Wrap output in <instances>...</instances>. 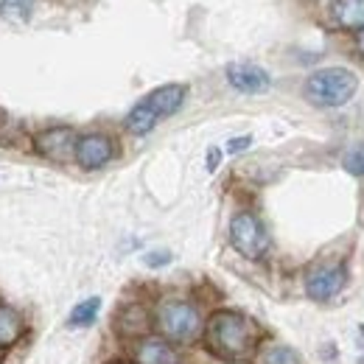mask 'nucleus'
<instances>
[{
  "label": "nucleus",
  "instance_id": "17",
  "mask_svg": "<svg viewBox=\"0 0 364 364\" xmlns=\"http://www.w3.org/2000/svg\"><path fill=\"white\" fill-rule=\"evenodd\" d=\"M264 364H300V356L291 348H272L264 356Z\"/></svg>",
  "mask_w": 364,
  "mask_h": 364
},
{
  "label": "nucleus",
  "instance_id": "8",
  "mask_svg": "<svg viewBox=\"0 0 364 364\" xmlns=\"http://www.w3.org/2000/svg\"><path fill=\"white\" fill-rule=\"evenodd\" d=\"M228 82L241 92H267L269 90V73L250 62H235L228 68Z\"/></svg>",
  "mask_w": 364,
  "mask_h": 364
},
{
  "label": "nucleus",
  "instance_id": "7",
  "mask_svg": "<svg viewBox=\"0 0 364 364\" xmlns=\"http://www.w3.org/2000/svg\"><path fill=\"white\" fill-rule=\"evenodd\" d=\"M37 149L50 157V160H68L70 154H76V132L70 127H53V129H46L43 135H37Z\"/></svg>",
  "mask_w": 364,
  "mask_h": 364
},
{
  "label": "nucleus",
  "instance_id": "19",
  "mask_svg": "<svg viewBox=\"0 0 364 364\" xmlns=\"http://www.w3.org/2000/svg\"><path fill=\"white\" fill-rule=\"evenodd\" d=\"M250 143H252V137H250V135L232 137V140H230V146H228V151H230V154H235V151H244V149H247Z\"/></svg>",
  "mask_w": 364,
  "mask_h": 364
},
{
  "label": "nucleus",
  "instance_id": "12",
  "mask_svg": "<svg viewBox=\"0 0 364 364\" xmlns=\"http://www.w3.org/2000/svg\"><path fill=\"white\" fill-rule=\"evenodd\" d=\"M23 328H26L23 317L14 309H9V306L0 303V348H11L23 336Z\"/></svg>",
  "mask_w": 364,
  "mask_h": 364
},
{
  "label": "nucleus",
  "instance_id": "16",
  "mask_svg": "<svg viewBox=\"0 0 364 364\" xmlns=\"http://www.w3.org/2000/svg\"><path fill=\"white\" fill-rule=\"evenodd\" d=\"M342 166H345V171H348V174H353V177H364V143L353 146L350 151H345Z\"/></svg>",
  "mask_w": 364,
  "mask_h": 364
},
{
  "label": "nucleus",
  "instance_id": "4",
  "mask_svg": "<svg viewBox=\"0 0 364 364\" xmlns=\"http://www.w3.org/2000/svg\"><path fill=\"white\" fill-rule=\"evenodd\" d=\"M230 241L244 258H252V261L264 258L269 250V235L252 213H238L230 222Z\"/></svg>",
  "mask_w": 364,
  "mask_h": 364
},
{
  "label": "nucleus",
  "instance_id": "20",
  "mask_svg": "<svg viewBox=\"0 0 364 364\" xmlns=\"http://www.w3.org/2000/svg\"><path fill=\"white\" fill-rule=\"evenodd\" d=\"M219 163H222V151H219V149H210V151H208V171H216Z\"/></svg>",
  "mask_w": 364,
  "mask_h": 364
},
{
  "label": "nucleus",
  "instance_id": "11",
  "mask_svg": "<svg viewBox=\"0 0 364 364\" xmlns=\"http://www.w3.org/2000/svg\"><path fill=\"white\" fill-rule=\"evenodd\" d=\"M331 14L342 28H364V0H333Z\"/></svg>",
  "mask_w": 364,
  "mask_h": 364
},
{
  "label": "nucleus",
  "instance_id": "21",
  "mask_svg": "<svg viewBox=\"0 0 364 364\" xmlns=\"http://www.w3.org/2000/svg\"><path fill=\"white\" fill-rule=\"evenodd\" d=\"M356 46H359V50L364 53V28L359 31V37H356Z\"/></svg>",
  "mask_w": 364,
  "mask_h": 364
},
{
  "label": "nucleus",
  "instance_id": "18",
  "mask_svg": "<svg viewBox=\"0 0 364 364\" xmlns=\"http://www.w3.org/2000/svg\"><path fill=\"white\" fill-rule=\"evenodd\" d=\"M168 261H171L168 252H149V255H146V264H149V267H166Z\"/></svg>",
  "mask_w": 364,
  "mask_h": 364
},
{
  "label": "nucleus",
  "instance_id": "14",
  "mask_svg": "<svg viewBox=\"0 0 364 364\" xmlns=\"http://www.w3.org/2000/svg\"><path fill=\"white\" fill-rule=\"evenodd\" d=\"M34 0H0V14L9 23H26L31 17Z\"/></svg>",
  "mask_w": 364,
  "mask_h": 364
},
{
  "label": "nucleus",
  "instance_id": "13",
  "mask_svg": "<svg viewBox=\"0 0 364 364\" xmlns=\"http://www.w3.org/2000/svg\"><path fill=\"white\" fill-rule=\"evenodd\" d=\"M154 127H157V118L146 109V104H143V101L135 104V107H132V112L127 115V129H129L132 135H149Z\"/></svg>",
  "mask_w": 364,
  "mask_h": 364
},
{
  "label": "nucleus",
  "instance_id": "2",
  "mask_svg": "<svg viewBox=\"0 0 364 364\" xmlns=\"http://www.w3.org/2000/svg\"><path fill=\"white\" fill-rule=\"evenodd\" d=\"M356 90H359V79L348 68H322L306 82V98L322 109L345 107L356 95Z\"/></svg>",
  "mask_w": 364,
  "mask_h": 364
},
{
  "label": "nucleus",
  "instance_id": "9",
  "mask_svg": "<svg viewBox=\"0 0 364 364\" xmlns=\"http://www.w3.org/2000/svg\"><path fill=\"white\" fill-rule=\"evenodd\" d=\"M182 101H185V87H182V85H163V87L151 90L146 98H143L146 109H149L157 121L174 115V112L182 107Z\"/></svg>",
  "mask_w": 364,
  "mask_h": 364
},
{
  "label": "nucleus",
  "instance_id": "15",
  "mask_svg": "<svg viewBox=\"0 0 364 364\" xmlns=\"http://www.w3.org/2000/svg\"><path fill=\"white\" fill-rule=\"evenodd\" d=\"M98 309H101V300L98 297H90V300H85V303H79L73 311H70V325L73 328H87V325H92L95 322V317H98Z\"/></svg>",
  "mask_w": 364,
  "mask_h": 364
},
{
  "label": "nucleus",
  "instance_id": "22",
  "mask_svg": "<svg viewBox=\"0 0 364 364\" xmlns=\"http://www.w3.org/2000/svg\"><path fill=\"white\" fill-rule=\"evenodd\" d=\"M0 124H3V112H0Z\"/></svg>",
  "mask_w": 364,
  "mask_h": 364
},
{
  "label": "nucleus",
  "instance_id": "3",
  "mask_svg": "<svg viewBox=\"0 0 364 364\" xmlns=\"http://www.w3.org/2000/svg\"><path fill=\"white\" fill-rule=\"evenodd\" d=\"M157 328L171 342H193L199 328H202V319H199V311L191 303L168 300L157 309Z\"/></svg>",
  "mask_w": 364,
  "mask_h": 364
},
{
  "label": "nucleus",
  "instance_id": "10",
  "mask_svg": "<svg viewBox=\"0 0 364 364\" xmlns=\"http://www.w3.org/2000/svg\"><path fill=\"white\" fill-rule=\"evenodd\" d=\"M137 364H182V356L166 339H143L135 350Z\"/></svg>",
  "mask_w": 364,
  "mask_h": 364
},
{
  "label": "nucleus",
  "instance_id": "5",
  "mask_svg": "<svg viewBox=\"0 0 364 364\" xmlns=\"http://www.w3.org/2000/svg\"><path fill=\"white\" fill-rule=\"evenodd\" d=\"M348 283V272L345 267H317L311 269L309 277H306V291L311 300H331L336 297Z\"/></svg>",
  "mask_w": 364,
  "mask_h": 364
},
{
  "label": "nucleus",
  "instance_id": "1",
  "mask_svg": "<svg viewBox=\"0 0 364 364\" xmlns=\"http://www.w3.org/2000/svg\"><path fill=\"white\" fill-rule=\"evenodd\" d=\"M205 339H208V348L219 359L235 362V359H244L252 353L255 339H258V328H255V322H250L238 311H216L208 319Z\"/></svg>",
  "mask_w": 364,
  "mask_h": 364
},
{
  "label": "nucleus",
  "instance_id": "6",
  "mask_svg": "<svg viewBox=\"0 0 364 364\" xmlns=\"http://www.w3.org/2000/svg\"><path fill=\"white\" fill-rule=\"evenodd\" d=\"M112 160V140L107 135H85L76 143V163L82 168H101Z\"/></svg>",
  "mask_w": 364,
  "mask_h": 364
}]
</instances>
